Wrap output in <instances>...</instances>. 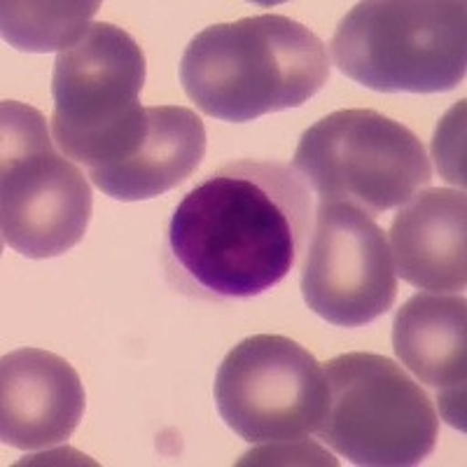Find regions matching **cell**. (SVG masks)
Returning <instances> with one entry per match:
<instances>
[{"label": "cell", "mask_w": 467, "mask_h": 467, "mask_svg": "<svg viewBox=\"0 0 467 467\" xmlns=\"http://www.w3.org/2000/svg\"><path fill=\"white\" fill-rule=\"evenodd\" d=\"M311 227L308 187L292 166L232 161L192 187L173 211L166 271L192 297H260L297 265Z\"/></svg>", "instance_id": "6da1fadb"}, {"label": "cell", "mask_w": 467, "mask_h": 467, "mask_svg": "<svg viewBox=\"0 0 467 467\" xmlns=\"http://www.w3.org/2000/svg\"><path fill=\"white\" fill-rule=\"evenodd\" d=\"M327 78L325 43L285 15L203 28L181 58V85L190 101L223 122H253L304 106Z\"/></svg>", "instance_id": "7a4b0ae2"}, {"label": "cell", "mask_w": 467, "mask_h": 467, "mask_svg": "<svg viewBox=\"0 0 467 467\" xmlns=\"http://www.w3.org/2000/svg\"><path fill=\"white\" fill-rule=\"evenodd\" d=\"M337 68L383 94L451 91L467 73L462 0H367L332 36Z\"/></svg>", "instance_id": "3957f363"}, {"label": "cell", "mask_w": 467, "mask_h": 467, "mask_svg": "<svg viewBox=\"0 0 467 467\" xmlns=\"http://www.w3.org/2000/svg\"><path fill=\"white\" fill-rule=\"evenodd\" d=\"M145 54L124 28L108 22L57 54L52 73V139L87 171L108 169L136 150L148 127L140 106Z\"/></svg>", "instance_id": "277c9868"}, {"label": "cell", "mask_w": 467, "mask_h": 467, "mask_svg": "<svg viewBox=\"0 0 467 467\" xmlns=\"http://www.w3.org/2000/svg\"><path fill=\"white\" fill-rule=\"evenodd\" d=\"M327 411L320 441L353 465H419L435 451L440 416L431 395L395 360L379 353H344L323 367Z\"/></svg>", "instance_id": "5b68a950"}, {"label": "cell", "mask_w": 467, "mask_h": 467, "mask_svg": "<svg viewBox=\"0 0 467 467\" xmlns=\"http://www.w3.org/2000/svg\"><path fill=\"white\" fill-rule=\"evenodd\" d=\"M91 187L58 152L40 110L19 101L0 106V234L28 260L68 253L85 239Z\"/></svg>", "instance_id": "8992f818"}, {"label": "cell", "mask_w": 467, "mask_h": 467, "mask_svg": "<svg viewBox=\"0 0 467 467\" xmlns=\"http://www.w3.org/2000/svg\"><path fill=\"white\" fill-rule=\"evenodd\" d=\"M292 171L318 202L350 203L377 218L431 185L432 166L414 131L377 110L323 117L299 139Z\"/></svg>", "instance_id": "52a82bcc"}, {"label": "cell", "mask_w": 467, "mask_h": 467, "mask_svg": "<svg viewBox=\"0 0 467 467\" xmlns=\"http://www.w3.org/2000/svg\"><path fill=\"white\" fill-rule=\"evenodd\" d=\"M213 395L229 431L250 444H297L327 411L323 365L281 335L234 346L220 362Z\"/></svg>", "instance_id": "ba28073f"}, {"label": "cell", "mask_w": 467, "mask_h": 467, "mask_svg": "<svg viewBox=\"0 0 467 467\" xmlns=\"http://www.w3.org/2000/svg\"><path fill=\"white\" fill-rule=\"evenodd\" d=\"M302 295L337 327H362L393 308L398 274L374 218L350 203L318 202L304 250Z\"/></svg>", "instance_id": "9c48e42d"}, {"label": "cell", "mask_w": 467, "mask_h": 467, "mask_svg": "<svg viewBox=\"0 0 467 467\" xmlns=\"http://www.w3.org/2000/svg\"><path fill=\"white\" fill-rule=\"evenodd\" d=\"M85 386L64 358L16 348L0 360V440L19 451L70 440L85 414Z\"/></svg>", "instance_id": "30bf717a"}, {"label": "cell", "mask_w": 467, "mask_h": 467, "mask_svg": "<svg viewBox=\"0 0 467 467\" xmlns=\"http://www.w3.org/2000/svg\"><path fill=\"white\" fill-rule=\"evenodd\" d=\"M467 302L462 295L419 292L393 320L398 360L437 390L441 419L465 432Z\"/></svg>", "instance_id": "8fae6325"}, {"label": "cell", "mask_w": 467, "mask_h": 467, "mask_svg": "<svg viewBox=\"0 0 467 467\" xmlns=\"http://www.w3.org/2000/svg\"><path fill=\"white\" fill-rule=\"evenodd\" d=\"M467 199L462 190L423 187L395 213L388 245L395 274L419 290L467 285Z\"/></svg>", "instance_id": "7c38bea8"}, {"label": "cell", "mask_w": 467, "mask_h": 467, "mask_svg": "<svg viewBox=\"0 0 467 467\" xmlns=\"http://www.w3.org/2000/svg\"><path fill=\"white\" fill-rule=\"evenodd\" d=\"M143 139L127 160L89 171L103 194L117 202H143L187 181L206 154L202 117L182 106H148Z\"/></svg>", "instance_id": "4fadbf2b"}, {"label": "cell", "mask_w": 467, "mask_h": 467, "mask_svg": "<svg viewBox=\"0 0 467 467\" xmlns=\"http://www.w3.org/2000/svg\"><path fill=\"white\" fill-rule=\"evenodd\" d=\"M101 3H15L0 5V31L10 47L19 52H66L91 26Z\"/></svg>", "instance_id": "5bb4252c"}, {"label": "cell", "mask_w": 467, "mask_h": 467, "mask_svg": "<svg viewBox=\"0 0 467 467\" xmlns=\"http://www.w3.org/2000/svg\"><path fill=\"white\" fill-rule=\"evenodd\" d=\"M462 112H465V101H458V106L444 117V122L440 124L435 133L437 169L446 181L458 185L461 190L465 187V171H462V143L456 145V131L465 127Z\"/></svg>", "instance_id": "9a60e30c"}]
</instances>
